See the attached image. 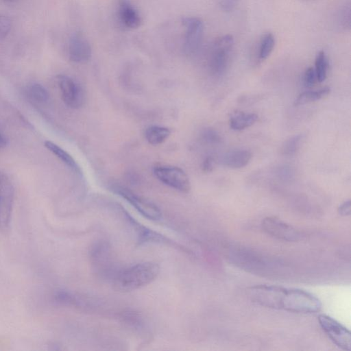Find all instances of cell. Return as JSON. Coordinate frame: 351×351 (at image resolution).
Wrapping results in <instances>:
<instances>
[{
  "label": "cell",
  "instance_id": "obj_1",
  "mask_svg": "<svg viewBox=\"0 0 351 351\" xmlns=\"http://www.w3.org/2000/svg\"><path fill=\"white\" fill-rule=\"evenodd\" d=\"M250 300L264 307L297 313L320 311L322 302L313 293L295 288L258 285L248 288Z\"/></svg>",
  "mask_w": 351,
  "mask_h": 351
},
{
  "label": "cell",
  "instance_id": "obj_2",
  "mask_svg": "<svg viewBox=\"0 0 351 351\" xmlns=\"http://www.w3.org/2000/svg\"><path fill=\"white\" fill-rule=\"evenodd\" d=\"M159 271L160 267L155 263H138L117 272L113 278V285L119 291H132L152 282Z\"/></svg>",
  "mask_w": 351,
  "mask_h": 351
},
{
  "label": "cell",
  "instance_id": "obj_3",
  "mask_svg": "<svg viewBox=\"0 0 351 351\" xmlns=\"http://www.w3.org/2000/svg\"><path fill=\"white\" fill-rule=\"evenodd\" d=\"M234 46V38L226 34L217 38L210 45L208 67L214 75H221L227 69Z\"/></svg>",
  "mask_w": 351,
  "mask_h": 351
},
{
  "label": "cell",
  "instance_id": "obj_4",
  "mask_svg": "<svg viewBox=\"0 0 351 351\" xmlns=\"http://www.w3.org/2000/svg\"><path fill=\"white\" fill-rule=\"evenodd\" d=\"M317 319L324 332L337 346L343 350H351V334L347 328L325 314H319Z\"/></svg>",
  "mask_w": 351,
  "mask_h": 351
},
{
  "label": "cell",
  "instance_id": "obj_5",
  "mask_svg": "<svg viewBox=\"0 0 351 351\" xmlns=\"http://www.w3.org/2000/svg\"><path fill=\"white\" fill-rule=\"evenodd\" d=\"M114 193L128 201L143 216L148 219L156 221L160 219L161 212L159 208L147 199L134 193L130 189L114 185L111 187Z\"/></svg>",
  "mask_w": 351,
  "mask_h": 351
},
{
  "label": "cell",
  "instance_id": "obj_6",
  "mask_svg": "<svg viewBox=\"0 0 351 351\" xmlns=\"http://www.w3.org/2000/svg\"><path fill=\"white\" fill-rule=\"evenodd\" d=\"M155 176L163 184L182 193H188L191 183L187 174L180 167L169 165L156 166Z\"/></svg>",
  "mask_w": 351,
  "mask_h": 351
},
{
  "label": "cell",
  "instance_id": "obj_7",
  "mask_svg": "<svg viewBox=\"0 0 351 351\" xmlns=\"http://www.w3.org/2000/svg\"><path fill=\"white\" fill-rule=\"evenodd\" d=\"M184 28L183 49L188 55L195 53L199 48L204 34V24L197 17H186L182 19Z\"/></svg>",
  "mask_w": 351,
  "mask_h": 351
},
{
  "label": "cell",
  "instance_id": "obj_8",
  "mask_svg": "<svg viewBox=\"0 0 351 351\" xmlns=\"http://www.w3.org/2000/svg\"><path fill=\"white\" fill-rule=\"evenodd\" d=\"M58 86L64 104L73 109H78L85 102V95L82 87L73 79L66 75H59Z\"/></svg>",
  "mask_w": 351,
  "mask_h": 351
},
{
  "label": "cell",
  "instance_id": "obj_9",
  "mask_svg": "<svg viewBox=\"0 0 351 351\" xmlns=\"http://www.w3.org/2000/svg\"><path fill=\"white\" fill-rule=\"evenodd\" d=\"M14 189L9 178L0 173V229L6 230L10 222Z\"/></svg>",
  "mask_w": 351,
  "mask_h": 351
},
{
  "label": "cell",
  "instance_id": "obj_10",
  "mask_svg": "<svg viewBox=\"0 0 351 351\" xmlns=\"http://www.w3.org/2000/svg\"><path fill=\"white\" fill-rule=\"evenodd\" d=\"M262 228L268 234L285 241H297L300 232L276 217H267L262 221Z\"/></svg>",
  "mask_w": 351,
  "mask_h": 351
},
{
  "label": "cell",
  "instance_id": "obj_11",
  "mask_svg": "<svg viewBox=\"0 0 351 351\" xmlns=\"http://www.w3.org/2000/svg\"><path fill=\"white\" fill-rule=\"evenodd\" d=\"M69 58L77 63L87 62L91 56V47L81 34H75L70 39L68 47Z\"/></svg>",
  "mask_w": 351,
  "mask_h": 351
},
{
  "label": "cell",
  "instance_id": "obj_12",
  "mask_svg": "<svg viewBox=\"0 0 351 351\" xmlns=\"http://www.w3.org/2000/svg\"><path fill=\"white\" fill-rule=\"evenodd\" d=\"M118 20L123 27L134 29L141 26V17L129 0H119L117 4Z\"/></svg>",
  "mask_w": 351,
  "mask_h": 351
},
{
  "label": "cell",
  "instance_id": "obj_13",
  "mask_svg": "<svg viewBox=\"0 0 351 351\" xmlns=\"http://www.w3.org/2000/svg\"><path fill=\"white\" fill-rule=\"evenodd\" d=\"M128 221L132 225L136 230L139 241L141 242H160L161 243H165L168 245H172L173 246H178L176 243L172 242L168 238L162 236V234L150 230L144 226H142L138 222L135 221L129 214L125 213Z\"/></svg>",
  "mask_w": 351,
  "mask_h": 351
},
{
  "label": "cell",
  "instance_id": "obj_14",
  "mask_svg": "<svg viewBox=\"0 0 351 351\" xmlns=\"http://www.w3.org/2000/svg\"><path fill=\"white\" fill-rule=\"evenodd\" d=\"M252 158V154L245 149L232 151L221 158V163L231 169H240L246 166Z\"/></svg>",
  "mask_w": 351,
  "mask_h": 351
},
{
  "label": "cell",
  "instance_id": "obj_15",
  "mask_svg": "<svg viewBox=\"0 0 351 351\" xmlns=\"http://www.w3.org/2000/svg\"><path fill=\"white\" fill-rule=\"evenodd\" d=\"M258 119L254 113L235 111L230 118V126L234 130H242L252 126Z\"/></svg>",
  "mask_w": 351,
  "mask_h": 351
},
{
  "label": "cell",
  "instance_id": "obj_16",
  "mask_svg": "<svg viewBox=\"0 0 351 351\" xmlns=\"http://www.w3.org/2000/svg\"><path fill=\"white\" fill-rule=\"evenodd\" d=\"M170 134L171 131L169 128L158 125L150 126L145 132V136L147 142L154 145L165 142Z\"/></svg>",
  "mask_w": 351,
  "mask_h": 351
},
{
  "label": "cell",
  "instance_id": "obj_17",
  "mask_svg": "<svg viewBox=\"0 0 351 351\" xmlns=\"http://www.w3.org/2000/svg\"><path fill=\"white\" fill-rule=\"evenodd\" d=\"M45 147L73 171L79 172L80 169L75 160L62 148L50 141L45 142Z\"/></svg>",
  "mask_w": 351,
  "mask_h": 351
},
{
  "label": "cell",
  "instance_id": "obj_18",
  "mask_svg": "<svg viewBox=\"0 0 351 351\" xmlns=\"http://www.w3.org/2000/svg\"><path fill=\"white\" fill-rule=\"evenodd\" d=\"M276 43L275 37L271 32H267L261 38L258 45V58L260 60L267 59L274 50Z\"/></svg>",
  "mask_w": 351,
  "mask_h": 351
},
{
  "label": "cell",
  "instance_id": "obj_19",
  "mask_svg": "<svg viewBox=\"0 0 351 351\" xmlns=\"http://www.w3.org/2000/svg\"><path fill=\"white\" fill-rule=\"evenodd\" d=\"M329 93L330 88L328 87L324 88L319 90L304 92L299 95V96L295 100L294 105L298 106L319 100L327 96Z\"/></svg>",
  "mask_w": 351,
  "mask_h": 351
},
{
  "label": "cell",
  "instance_id": "obj_20",
  "mask_svg": "<svg viewBox=\"0 0 351 351\" xmlns=\"http://www.w3.org/2000/svg\"><path fill=\"white\" fill-rule=\"evenodd\" d=\"M26 93L31 100L40 104L47 102L49 98L47 90L42 85L37 83L28 86Z\"/></svg>",
  "mask_w": 351,
  "mask_h": 351
},
{
  "label": "cell",
  "instance_id": "obj_21",
  "mask_svg": "<svg viewBox=\"0 0 351 351\" xmlns=\"http://www.w3.org/2000/svg\"><path fill=\"white\" fill-rule=\"evenodd\" d=\"M328 67V62L325 52L324 51H319L315 58L314 69L319 82H322L326 80Z\"/></svg>",
  "mask_w": 351,
  "mask_h": 351
},
{
  "label": "cell",
  "instance_id": "obj_22",
  "mask_svg": "<svg viewBox=\"0 0 351 351\" xmlns=\"http://www.w3.org/2000/svg\"><path fill=\"white\" fill-rule=\"evenodd\" d=\"M337 20L339 26L344 29L350 28V3L349 1H344L337 9Z\"/></svg>",
  "mask_w": 351,
  "mask_h": 351
},
{
  "label": "cell",
  "instance_id": "obj_23",
  "mask_svg": "<svg viewBox=\"0 0 351 351\" xmlns=\"http://www.w3.org/2000/svg\"><path fill=\"white\" fill-rule=\"evenodd\" d=\"M302 135L298 134L289 137L284 141L280 147V152L284 156H293L300 148Z\"/></svg>",
  "mask_w": 351,
  "mask_h": 351
},
{
  "label": "cell",
  "instance_id": "obj_24",
  "mask_svg": "<svg viewBox=\"0 0 351 351\" xmlns=\"http://www.w3.org/2000/svg\"><path fill=\"white\" fill-rule=\"evenodd\" d=\"M303 80L304 86L307 88H311L315 84L317 80L314 68L310 66L306 69Z\"/></svg>",
  "mask_w": 351,
  "mask_h": 351
},
{
  "label": "cell",
  "instance_id": "obj_25",
  "mask_svg": "<svg viewBox=\"0 0 351 351\" xmlns=\"http://www.w3.org/2000/svg\"><path fill=\"white\" fill-rule=\"evenodd\" d=\"M11 28L10 19L3 15H0V38H5L9 33Z\"/></svg>",
  "mask_w": 351,
  "mask_h": 351
},
{
  "label": "cell",
  "instance_id": "obj_26",
  "mask_svg": "<svg viewBox=\"0 0 351 351\" xmlns=\"http://www.w3.org/2000/svg\"><path fill=\"white\" fill-rule=\"evenodd\" d=\"M204 139L211 143H219L221 140L219 134L214 130L207 129L203 133Z\"/></svg>",
  "mask_w": 351,
  "mask_h": 351
},
{
  "label": "cell",
  "instance_id": "obj_27",
  "mask_svg": "<svg viewBox=\"0 0 351 351\" xmlns=\"http://www.w3.org/2000/svg\"><path fill=\"white\" fill-rule=\"evenodd\" d=\"M239 0H218L221 9L224 12H232L239 4Z\"/></svg>",
  "mask_w": 351,
  "mask_h": 351
},
{
  "label": "cell",
  "instance_id": "obj_28",
  "mask_svg": "<svg viewBox=\"0 0 351 351\" xmlns=\"http://www.w3.org/2000/svg\"><path fill=\"white\" fill-rule=\"evenodd\" d=\"M337 212L339 215L341 216H349L351 213V206H350V200L348 199L343 202L337 209Z\"/></svg>",
  "mask_w": 351,
  "mask_h": 351
},
{
  "label": "cell",
  "instance_id": "obj_29",
  "mask_svg": "<svg viewBox=\"0 0 351 351\" xmlns=\"http://www.w3.org/2000/svg\"><path fill=\"white\" fill-rule=\"evenodd\" d=\"M214 167V161L211 157H207L202 163V170L204 172H210Z\"/></svg>",
  "mask_w": 351,
  "mask_h": 351
},
{
  "label": "cell",
  "instance_id": "obj_30",
  "mask_svg": "<svg viewBox=\"0 0 351 351\" xmlns=\"http://www.w3.org/2000/svg\"><path fill=\"white\" fill-rule=\"evenodd\" d=\"M8 143V140L5 136L0 132V149L4 148Z\"/></svg>",
  "mask_w": 351,
  "mask_h": 351
},
{
  "label": "cell",
  "instance_id": "obj_31",
  "mask_svg": "<svg viewBox=\"0 0 351 351\" xmlns=\"http://www.w3.org/2000/svg\"><path fill=\"white\" fill-rule=\"evenodd\" d=\"M5 1H14L15 0H5Z\"/></svg>",
  "mask_w": 351,
  "mask_h": 351
}]
</instances>
